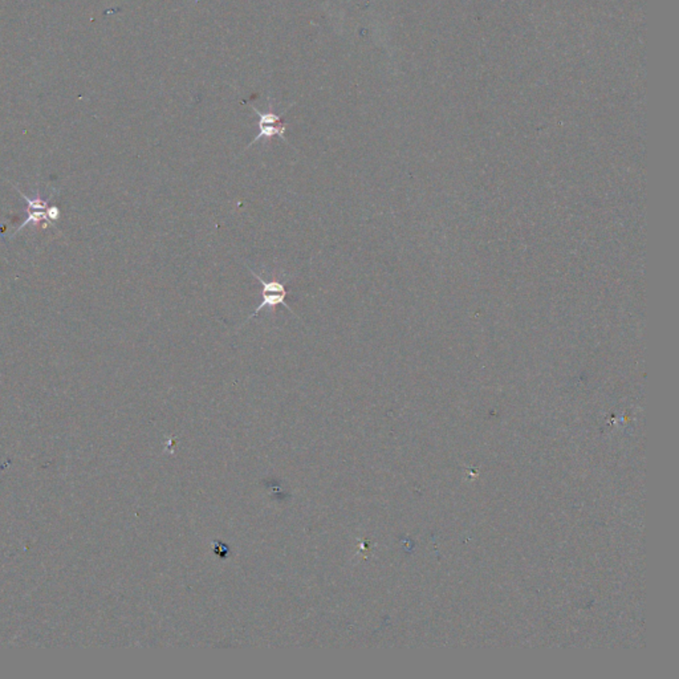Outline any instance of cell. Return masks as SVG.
Instances as JSON below:
<instances>
[{
    "label": "cell",
    "mask_w": 679,
    "mask_h": 679,
    "mask_svg": "<svg viewBox=\"0 0 679 679\" xmlns=\"http://www.w3.org/2000/svg\"><path fill=\"white\" fill-rule=\"evenodd\" d=\"M250 272H251V275L254 276V277L257 279V281H259V284L261 285V296H263V300H261V303L257 305V308L255 311H254V313H252V314H251V316H250V317L244 321V324H246L250 319L255 317V316L259 314V312H260L261 310H264V308H271V310L274 311V313H276V307H277V305H284V307H285L290 312L294 313L292 308H291V307H288V305H287V303H285V297H287V288H285V284H284V283H281V281H280V280H279L275 275H274V277H272L271 280H264V279H263V276L257 275L255 271L250 270Z\"/></svg>",
    "instance_id": "obj_1"
},
{
    "label": "cell",
    "mask_w": 679,
    "mask_h": 679,
    "mask_svg": "<svg viewBox=\"0 0 679 679\" xmlns=\"http://www.w3.org/2000/svg\"><path fill=\"white\" fill-rule=\"evenodd\" d=\"M259 127V133H257V137L246 147L244 151L247 149H250V147H252L255 142H257L261 138H272V137H279L281 140H284L285 142L287 138H285V130H287V124L285 122H280V124H276V125H257Z\"/></svg>",
    "instance_id": "obj_2"
},
{
    "label": "cell",
    "mask_w": 679,
    "mask_h": 679,
    "mask_svg": "<svg viewBox=\"0 0 679 679\" xmlns=\"http://www.w3.org/2000/svg\"><path fill=\"white\" fill-rule=\"evenodd\" d=\"M252 109H254V111L257 114V117H259L257 125H276V124L283 122V114H285L290 108L284 111L283 114H276L275 111H260L255 107H252Z\"/></svg>",
    "instance_id": "obj_3"
}]
</instances>
